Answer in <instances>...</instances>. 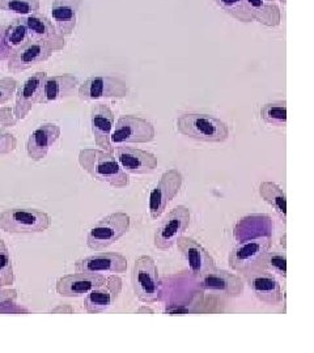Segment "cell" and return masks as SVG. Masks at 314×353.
Here are the masks:
<instances>
[{"label":"cell","instance_id":"4","mask_svg":"<svg viewBox=\"0 0 314 353\" xmlns=\"http://www.w3.org/2000/svg\"><path fill=\"white\" fill-rule=\"evenodd\" d=\"M51 216L37 208L13 207L0 212V230L11 234H36L50 229Z\"/></svg>","mask_w":314,"mask_h":353},{"label":"cell","instance_id":"25","mask_svg":"<svg viewBox=\"0 0 314 353\" xmlns=\"http://www.w3.org/2000/svg\"><path fill=\"white\" fill-rule=\"evenodd\" d=\"M249 7L253 21H258L259 24L267 28H275L280 26L282 11L277 1L271 0H246Z\"/></svg>","mask_w":314,"mask_h":353},{"label":"cell","instance_id":"37","mask_svg":"<svg viewBox=\"0 0 314 353\" xmlns=\"http://www.w3.org/2000/svg\"><path fill=\"white\" fill-rule=\"evenodd\" d=\"M17 300V290L13 288H7L1 287L0 288V306H3L6 303L10 301H16Z\"/></svg>","mask_w":314,"mask_h":353},{"label":"cell","instance_id":"19","mask_svg":"<svg viewBox=\"0 0 314 353\" xmlns=\"http://www.w3.org/2000/svg\"><path fill=\"white\" fill-rule=\"evenodd\" d=\"M114 118L113 110L109 105L104 102L93 103L90 108V128L95 139V144L106 152H113V144L110 137L113 132Z\"/></svg>","mask_w":314,"mask_h":353},{"label":"cell","instance_id":"23","mask_svg":"<svg viewBox=\"0 0 314 353\" xmlns=\"http://www.w3.org/2000/svg\"><path fill=\"white\" fill-rule=\"evenodd\" d=\"M81 1L83 0H52V23L64 37L71 36L76 29Z\"/></svg>","mask_w":314,"mask_h":353},{"label":"cell","instance_id":"1","mask_svg":"<svg viewBox=\"0 0 314 353\" xmlns=\"http://www.w3.org/2000/svg\"><path fill=\"white\" fill-rule=\"evenodd\" d=\"M77 161L80 168L95 181L108 183L115 189L126 188L130 182L128 173L119 166L113 152L100 148H86L79 152Z\"/></svg>","mask_w":314,"mask_h":353},{"label":"cell","instance_id":"5","mask_svg":"<svg viewBox=\"0 0 314 353\" xmlns=\"http://www.w3.org/2000/svg\"><path fill=\"white\" fill-rule=\"evenodd\" d=\"M131 283L140 303H153L161 299L159 268L150 255H140L137 258L131 272Z\"/></svg>","mask_w":314,"mask_h":353},{"label":"cell","instance_id":"6","mask_svg":"<svg viewBox=\"0 0 314 353\" xmlns=\"http://www.w3.org/2000/svg\"><path fill=\"white\" fill-rule=\"evenodd\" d=\"M131 219L125 212H114L99 220L87 233V246L100 252L121 240L130 229Z\"/></svg>","mask_w":314,"mask_h":353},{"label":"cell","instance_id":"26","mask_svg":"<svg viewBox=\"0 0 314 353\" xmlns=\"http://www.w3.org/2000/svg\"><path fill=\"white\" fill-rule=\"evenodd\" d=\"M29 39H32L30 30L26 26V16H19L4 29L1 45L6 50L12 51L23 46Z\"/></svg>","mask_w":314,"mask_h":353},{"label":"cell","instance_id":"35","mask_svg":"<svg viewBox=\"0 0 314 353\" xmlns=\"http://www.w3.org/2000/svg\"><path fill=\"white\" fill-rule=\"evenodd\" d=\"M17 119L13 115V109L10 106L0 108V130L7 127H14L17 125Z\"/></svg>","mask_w":314,"mask_h":353},{"label":"cell","instance_id":"22","mask_svg":"<svg viewBox=\"0 0 314 353\" xmlns=\"http://www.w3.org/2000/svg\"><path fill=\"white\" fill-rule=\"evenodd\" d=\"M26 21L32 38L46 43L54 52L63 50L66 48L64 36L48 16L42 13H32L26 16Z\"/></svg>","mask_w":314,"mask_h":353},{"label":"cell","instance_id":"24","mask_svg":"<svg viewBox=\"0 0 314 353\" xmlns=\"http://www.w3.org/2000/svg\"><path fill=\"white\" fill-rule=\"evenodd\" d=\"M80 81L76 76L71 74L48 76L41 96V105H48L51 102L61 101L66 97H70L75 89L79 87Z\"/></svg>","mask_w":314,"mask_h":353},{"label":"cell","instance_id":"12","mask_svg":"<svg viewBox=\"0 0 314 353\" xmlns=\"http://www.w3.org/2000/svg\"><path fill=\"white\" fill-rule=\"evenodd\" d=\"M46 77V72L38 71L17 85L14 93V105L12 108L13 115L17 121H24L32 112V109L41 101L43 83Z\"/></svg>","mask_w":314,"mask_h":353},{"label":"cell","instance_id":"29","mask_svg":"<svg viewBox=\"0 0 314 353\" xmlns=\"http://www.w3.org/2000/svg\"><path fill=\"white\" fill-rule=\"evenodd\" d=\"M214 1L216 6H219L226 14H229L239 23L248 24L253 21L246 0H214Z\"/></svg>","mask_w":314,"mask_h":353},{"label":"cell","instance_id":"15","mask_svg":"<svg viewBox=\"0 0 314 353\" xmlns=\"http://www.w3.org/2000/svg\"><path fill=\"white\" fill-rule=\"evenodd\" d=\"M122 292V279L117 274H110L105 278L100 287L86 294L84 309L88 314H100L113 306Z\"/></svg>","mask_w":314,"mask_h":353},{"label":"cell","instance_id":"39","mask_svg":"<svg viewBox=\"0 0 314 353\" xmlns=\"http://www.w3.org/2000/svg\"><path fill=\"white\" fill-rule=\"evenodd\" d=\"M146 313V312H148L150 314H153V310L152 309H150V307H147V306H143V307H140V309H138V313Z\"/></svg>","mask_w":314,"mask_h":353},{"label":"cell","instance_id":"30","mask_svg":"<svg viewBox=\"0 0 314 353\" xmlns=\"http://www.w3.org/2000/svg\"><path fill=\"white\" fill-rule=\"evenodd\" d=\"M14 279L11 252L6 241L0 239V287H11Z\"/></svg>","mask_w":314,"mask_h":353},{"label":"cell","instance_id":"8","mask_svg":"<svg viewBox=\"0 0 314 353\" xmlns=\"http://www.w3.org/2000/svg\"><path fill=\"white\" fill-rule=\"evenodd\" d=\"M156 137V130L150 121L137 115H122L114 122L110 141L115 145L133 143H151Z\"/></svg>","mask_w":314,"mask_h":353},{"label":"cell","instance_id":"31","mask_svg":"<svg viewBox=\"0 0 314 353\" xmlns=\"http://www.w3.org/2000/svg\"><path fill=\"white\" fill-rule=\"evenodd\" d=\"M0 11L28 16L39 11V0H0Z\"/></svg>","mask_w":314,"mask_h":353},{"label":"cell","instance_id":"41","mask_svg":"<svg viewBox=\"0 0 314 353\" xmlns=\"http://www.w3.org/2000/svg\"><path fill=\"white\" fill-rule=\"evenodd\" d=\"M271 1H277V0H271Z\"/></svg>","mask_w":314,"mask_h":353},{"label":"cell","instance_id":"38","mask_svg":"<svg viewBox=\"0 0 314 353\" xmlns=\"http://www.w3.org/2000/svg\"><path fill=\"white\" fill-rule=\"evenodd\" d=\"M75 310L71 305H58L57 307L51 309V314H72Z\"/></svg>","mask_w":314,"mask_h":353},{"label":"cell","instance_id":"13","mask_svg":"<svg viewBox=\"0 0 314 353\" xmlns=\"http://www.w3.org/2000/svg\"><path fill=\"white\" fill-rule=\"evenodd\" d=\"M52 54L54 51L46 43L32 38L10 54L8 71L12 74L23 72L37 64L49 61Z\"/></svg>","mask_w":314,"mask_h":353},{"label":"cell","instance_id":"28","mask_svg":"<svg viewBox=\"0 0 314 353\" xmlns=\"http://www.w3.org/2000/svg\"><path fill=\"white\" fill-rule=\"evenodd\" d=\"M261 118L271 126L286 127L287 125V101L267 102L261 108Z\"/></svg>","mask_w":314,"mask_h":353},{"label":"cell","instance_id":"17","mask_svg":"<svg viewBox=\"0 0 314 353\" xmlns=\"http://www.w3.org/2000/svg\"><path fill=\"white\" fill-rule=\"evenodd\" d=\"M176 245L184 259L186 261L190 275L193 278H201L202 275L216 267L213 255L207 252L198 241L182 234L177 240Z\"/></svg>","mask_w":314,"mask_h":353},{"label":"cell","instance_id":"42","mask_svg":"<svg viewBox=\"0 0 314 353\" xmlns=\"http://www.w3.org/2000/svg\"><path fill=\"white\" fill-rule=\"evenodd\" d=\"M0 288H1V287H0Z\"/></svg>","mask_w":314,"mask_h":353},{"label":"cell","instance_id":"3","mask_svg":"<svg viewBox=\"0 0 314 353\" xmlns=\"http://www.w3.org/2000/svg\"><path fill=\"white\" fill-rule=\"evenodd\" d=\"M273 240L270 236H259L242 241L229 252V267L239 275L264 270V258L271 250Z\"/></svg>","mask_w":314,"mask_h":353},{"label":"cell","instance_id":"21","mask_svg":"<svg viewBox=\"0 0 314 353\" xmlns=\"http://www.w3.org/2000/svg\"><path fill=\"white\" fill-rule=\"evenodd\" d=\"M62 130L57 123L43 122L33 130L26 140V153L28 157L33 161L43 160L51 147L59 140Z\"/></svg>","mask_w":314,"mask_h":353},{"label":"cell","instance_id":"2","mask_svg":"<svg viewBox=\"0 0 314 353\" xmlns=\"http://www.w3.org/2000/svg\"><path fill=\"white\" fill-rule=\"evenodd\" d=\"M177 131L190 139L223 143L229 138V127L211 114L184 113L177 117Z\"/></svg>","mask_w":314,"mask_h":353},{"label":"cell","instance_id":"27","mask_svg":"<svg viewBox=\"0 0 314 353\" xmlns=\"http://www.w3.org/2000/svg\"><path fill=\"white\" fill-rule=\"evenodd\" d=\"M259 196L264 202L268 203L277 212L282 221L287 223V195L277 183L273 181H264L258 188Z\"/></svg>","mask_w":314,"mask_h":353},{"label":"cell","instance_id":"18","mask_svg":"<svg viewBox=\"0 0 314 353\" xmlns=\"http://www.w3.org/2000/svg\"><path fill=\"white\" fill-rule=\"evenodd\" d=\"M244 280L261 303L275 306L283 301V292L280 283L277 281L275 275L271 274L270 271H254L244 275Z\"/></svg>","mask_w":314,"mask_h":353},{"label":"cell","instance_id":"16","mask_svg":"<svg viewBox=\"0 0 314 353\" xmlns=\"http://www.w3.org/2000/svg\"><path fill=\"white\" fill-rule=\"evenodd\" d=\"M76 272L92 274H124L127 270V258L119 252H99L77 259L74 263Z\"/></svg>","mask_w":314,"mask_h":353},{"label":"cell","instance_id":"7","mask_svg":"<svg viewBox=\"0 0 314 353\" xmlns=\"http://www.w3.org/2000/svg\"><path fill=\"white\" fill-rule=\"evenodd\" d=\"M127 94L128 87L125 80L114 75L89 76L77 87V96L83 101L125 99Z\"/></svg>","mask_w":314,"mask_h":353},{"label":"cell","instance_id":"14","mask_svg":"<svg viewBox=\"0 0 314 353\" xmlns=\"http://www.w3.org/2000/svg\"><path fill=\"white\" fill-rule=\"evenodd\" d=\"M113 153L119 166L130 174H150L157 168V157L151 152L124 144L113 147Z\"/></svg>","mask_w":314,"mask_h":353},{"label":"cell","instance_id":"10","mask_svg":"<svg viewBox=\"0 0 314 353\" xmlns=\"http://www.w3.org/2000/svg\"><path fill=\"white\" fill-rule=\"evenodd\" d=\"M184 183V176L178 169H169L164 172L156 186L150 192L148 210L153 220L159 219L165 212L168 204L172 202Z\"/></svg>","mask_w":314,"mask_h":353},{"label":"cell","instance_id":"32","mask_svg":"<svg viewBox=\"0 0 314 353\" xmlns=\"http://www.w3.org/2000/svg\"><path fill=\"white\" fill-rule=\"evenodd\" d=\"M264 270L277 274L280 278H287V255L284 252H267L264 258Z\"/></svg>","mask_w":314,"mask_h":353},{"label":"cell","instance_id":"33","mask_svg":"<svg viewBox=\"0 0 314 353\" xmlns=\"http://www.w3.org/2000/svg\"><path fill=\"white\" fill-rule=\"evenodd\" d=\"M17 85H19L17 80L11 76H6L0 79V105L11 101V99L16 93Z\"/></svg>","mask_w":314,"mask_h":353},{"label":"cell","instance_id":"11","mask_svg":"<svg viewBox=\"0 0 314 353\" xmlns=\"http://www.w3.org/2000/svg\"><path fill=\"white\" fill-rule=\"evenodd\" d=\"M197 285L201 290L229 299L242 296L245 290V281L241 276L216 267L198 278Z\"/></svg>","mask_w":314,"mask_h":353},{"label":"cell","instance_id":"36","mask_svg":"<svg viewBox=\"0 0 314 353\" xmlns=\"http://www.w3.org/2000/svg\"><path fill=\"white\" fill-rule=\"evenodd\" d=\"M21 313L28 314L29 312L24 306L17 305L16 301H10V303H6L3 306H0V314H21Z\"/></svg>","mask_w":314,"mask_h":353},{"label":"cell","instance_id":"34","mask_svg":"<svg viewBox=\"0 0 314 353\" xmlns=\"http://www.w3.org/2000/svg\"><path fill=\"white\" fill-rule=\"evenodd\" d=\"M17 148L16 137L4 130H0V156H7Z\"/></svg>","mask_w":314,"mask_h":353},{"label":"cell","instance_id":"20","mask_svg":"<svg viewBox=\"0 0 314 353\" xmlns=\"http://www.w3.org/2000/svg\"><path fill=\"white\" fill-rule=\"evenodd\" d=\"M105 275L102 274H92V272H74L64 275L57 280L55 290L59 296L67 299L83 297L89 292L105 281Z\"/></svg>","mask_w":314,"mask_h":353},{"label":"cell","instance_id":"40","mask_svg":"<svg viewBox=\"0 0 314 353\" xmlns=\"http://www.w3.org/2000/svg\"><path fill=\"white\" fill-rule=\"evenodd\" d=\"M279 1H280V3H282V4H283V6H284V4H286V3H287V0H279Z\"/></svg>","mask_w":314,"mask_h":353},{"label":"cell","instance_id":"9","mask_svg":"<svg viewBox=\"0 0 314 353\" xmlns=\"http://www.w3.org/2000/svg\"><path fill=\"white\" fill-rule=\"evenodd\" d=\"M190 210L186 205H177L165 214L153 234V243L160 250H168L176 245L177 240L188 230Z\"/></svg>","mask_w":314,"mask_h":353}]
</instances>
